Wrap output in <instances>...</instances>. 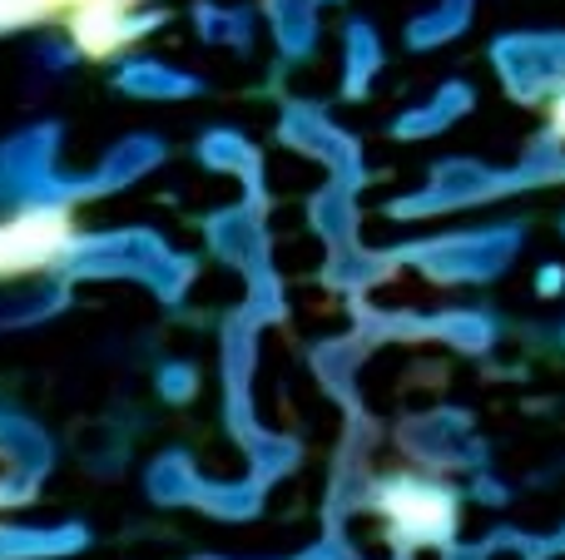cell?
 <instances>
[]
</instances>
